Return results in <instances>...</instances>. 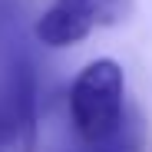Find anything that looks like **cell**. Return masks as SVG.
I'll use <instances>...</instances> for the list:
<instances>
[{
	"mask_svg": "<svg viewBox=\"0 0 152 152\" xmlns=\"http://www.w3.org/2000/svg\"><path fill=\"white\" fill-rule=\"evenodd\" d=\"M122 93L126 80L116 60H93L80 69L69 86V116L76 136L86 145L106 149L122 136Z\"/></svg>",
	"mask_w": 152,
	"mask_h": 152,
	"instance_id": "6da1fadb",
	"label": "cell"
},
{
	"mask_svg": "<svg viewBox=\"0 0 152 152\" xmlns=\"http://www.w3.org/2000/svg\"><path fill=\"white\" fill-rule=\"evenodd\" d=\"M37 149V76L27 56L0 63V152Z\"/></svg>",
	"mask_w": 152,
	"mask_h": 152,
	"instance_id": "7a4b0ae2",
	"label": "cell"
},
{
	"mask_svg": "<svg viewBox=\"0 0 152 152\" xmlns=\"http://www.w3.org/2000/svg\"><path fill=\"white\" fill-rule=\"evenodd\" d=\"M132 13V0H53L37 20V40L46 46H73L93 30L116 27Z\"/></svg>",
	"mask_w": 152,
	"mask_h": 152,
	"instance_id": "3957f363",
	"label": "cell"
},
{
	"mask_svg": "<svg viewBox=\"0 0 152 152\" xmlns=\"http://www.w3.org/2000/svg\"><path fill=\"white\" fill-rule=\"evenodd\" d=\"M99 152H139V129H122V136L113 142V145H106V149H99Z\"/></svg>",
	"mask_w": 152,
	"mask_h": 152,
	"instance_id": "277c9868",
	"label": "cell"
}]
</instances>
